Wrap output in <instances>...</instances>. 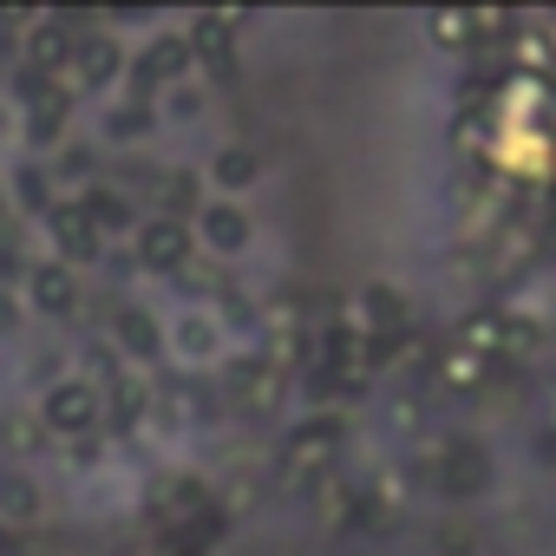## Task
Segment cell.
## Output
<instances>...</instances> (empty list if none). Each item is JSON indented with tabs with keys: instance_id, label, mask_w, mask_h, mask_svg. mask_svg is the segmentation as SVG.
I'll return each instance as SVG.
<instances>
[{
	"instance_id": "1",
	"label": "cell",
	"mask_w": 556,
	"mask_h": 556,
	"mask_svg": "<svg viewBox=\"0 0 556 556\" xmlns=\"http://www.w3.org/2000/svg\"><path fill=\"white\" fill-rule=\"evenodd\" d=\"M341 439H348V419H341V413L295 419V426H289V439H282V484H302V478L328 471V465H334V452H341Z\"/></svg>"
},
{
	"instance_id": "2",
	"label": "cell",
	"mask_w": 556,
	"mask_h": 556,
	"mask_svg": "<svg viewBox=\"0 0 556 556\" xmlns=\"http://www.w3.org/2000/svg\"><path fill=\"white\" fill-rule=\"evenodd\" d=\"M40 426H47V439H66V445L92 439V432H99V387H92V380H60V387H47Z\"/></svg>"
},
{
	"instance_id": "3",
	"label": "cell",
	"mask_w": 556,
	"mask_h": 556,
	"mask_svg": "<svg viewBox=\"0 0 556 556\" xmlns=\"http://www.w3.org/2000/svg\"><path fill=\"white\" fill-rule=\"evenodd\" d=\"M249 27V14L242 8H210V14H197L190 21V34H184V47H190V66H210V73H229L236 66V34Z\"/></svg>"
},
{
	"instance_id": "4",
	"label": "cell",
	"mask_w": 556,
	"mask_h": 556,
	"mask_svg": "<svg viewBox=\"0 0 556 556\" xmlns=\"http://www.w3.org/2000/svg\"><path fill=\"white\" fill-rule=\"evenodd\" d=\"M190 249H197L190 223L151 216V223H138V249H131V262L151 268V275H184V268H190Z\"/></svg>"
},
{
	"instance_id": "5",
	"label": "cell",
	"mask_w": 556,
	"mask_h": 556,
	"mask_svg": "<svg viewBox=\"0 0 556 556\" xmlns=\"http://www.w3.org/2000/svg\"><path fill=\"white\" fill-rule=\"evenodd\" d=\"M144 419H151V380L131 374V367H112V380H105V393H99V426L131 432V426H144Z\"/></svg>"
},
{
	"instance_id": "6",
	"label": "cell",
	"mask_w": 556,
	"mask_h": 556,
	"mask_svg": "<svg viewBox=\"0 0 556 556\" xmlns=\"http://www.w3.org/2000/svg\"><path fill=\"white\" fill-rule=\"evenodd\" d=\"M66 73H73V86H79V92H105V86L125 73V53H118V40L92 34V40H73V60H66Z\"/></svg>"
},
{
	"instance_id": "7",
	"label": "cell",
	"mask_w": 556,
	"mask_h": 556,
	"mask_svg": "<svg viewBox=\"0 0 556 556\" xmlns=\"http://www.w3.org/2000/svg\"><path fill=\"white\" fill-rule=\"evenodd\" d=\"M47 229H53V242H60V262L73 268V262H99L105 255V236L86 223V210L79 203H53L47 210Z\"/></svg>"
},
{
	"instance_id": "8",
	"label": "cell",
	"mask_w": 556,
	"mask_h": 556,
	"mask_svg": "<svg viewBox=\"0 0 556 556\" xmlns=\"http://www.w3.org/2000/svg\"><path fill=\"white\" fill-rule=\"evenodd\" d=\"M190 73V47H184V34H157L144 53H138V99H151L157 86H177Z\"/></svg>"
},
{
	"instance_id": "9",
	"label": "cell",
	"mask_w": 556,
	"mask_h": 556,
	"mask_svg": "<svg viewBox=\"0 0 556 556\" xmlns=\"http://www.w3.org/2000/svg\"><path fill=\"white\" fill-rule=\"evenodd\" d=\"M354 315H361L367 341H393V334H406V295L387 289V282H367V289L354 295Z\"/></svg>"
},
{
	"instance_id": "10",
	"label": "cell",
	"mask_w": 556,
	"mask_h": 556,
	"mask_svg": "<svg viewBox=\"0 0 556 556\" xmlns=\"http://www.w3.org/2000/svg\"><path fill=\"white\" fill-rule=\"evenodd\" d=\"M439 484H445L452 497L484 491V484H491V458H484V445H471V439L445 445V458H439Z\"/></svg>"
},
{
	"instance_id": "11",
	"label": "cell",
	"mask_w": 556,
	"mask_h": 556,
	"mask_svg": "<svg viewBox=\"0 0 556 556\" xmlns=\"http://www.w3.org/2000/svg\"><path fill=\"white\" fill-rule=\"evenodd\" d=\"M190 236H203L216 255H242V249H249V216H242L236 203H203Z\"/></svg>"
},
{
	"instance_id": "12",
	"label": "cell",
	"mask_w": 556,
	"mask_h": 556,
	"mask_svg": "<svg viewBox=\"0 0 556 556\" xmlns=\"http://www.w3.org/2000/svg\"><path fill=\"white\" fill-rule=\"evenodd\" d=\"M34 308L40 315H73L79 308V282L66 262H34Z\"/></svg>"
},
{
	"instance_id": "13",
	"label": "cell",
	"mask_w": 556,
	"mask_h": 556,
	"mask_svg": "<svg viewBox=\"0 0 556 556\" xmlns=\"http://www.w3.org/2000/svg\"><path fill=\"white\" fill-rule=\"evenodd\" d=\"M73 60V40H66V27L60 21H34V40H27V73H40V79H60V66Z\"/></svg>"
},
{
	"instance_id": "14",
	"label": "cell",
	"mask_w": 556,
	"mask_h": 556,
	"mask_svg": "<svg viewBox=\"0 0 556 556\" xmlns=\"http://www.w3.org/2000/svg\"><path fill=\"white\" fill-rule=\"evenodd\" d=\"M112 328H118V348H125L131 361H157V354H164V328H157L144 308H118Z\"/></svg>"
},
{
	"instance_id": "15",
	"label": "cell",
	"mask_w": 556,
	"mask_h": 556,
	"mask_svg": "<svg viewBox=\"0 0 556 556\" xmlns=\"http://www.w3.org/2000/svg\"><path fill=\"white\" fill-rule=\"evenodd\" d=\"M177 354H184V367H210L216 361V315H177Z\"/></svg>"
},
{
	"instance_id": "16",
	"label": "cell",
	"mask_w": 556,
	"mask_h": 556,
	"mask_svg": "<svg viewBox=\"0 0 556 556\" xmlns=\"http://www.w3.org/2000/svg\"><path fill=\"white\" fill-rule=\"evenodd\" d=\"M40 517V491H34V478H21V471H0V523H34Z\"/></svg>"
},
{
	"instance_id": "17",
	"label": "cell",
	"mask_w": 556,
	"mask_h": 556,
	"mask_svg": "<svg viewBox=\"0 0 556 556\" xmlns=\"http://www.w3.org/2000/svg\"><path fill=\"white\" fill-rule=\"evenodd\" d=\"M491 367H497V361H484V354H471V348H452V354L439 361V380H445L452 393H478V387L491 380Z\"/></svg>"
},
{
	"instance_id": "18",
	"label": "cell",
	"mask_w": 556,
	"mask_h": 556,
	"mask_svg": "<svg viewBox=\"0 0 556 556\" xmlns=\"http://www.w3.org/2000/svg\"><path fill=\"white\" fill-rule=\"evenodd\" d=\"M210 177H216L223 190H249V184L262 177V157H255L249 144H229V151H216V157H210Z\"/></svg>"
},
{
	"instance_id": "19",
	"label": "cell",
	"mask_w": 556,
	"mask_h": 556,
	"mask_svg": "<svg viewBox=\"0 0 556 556\" xmlns=\"http://www.w3.org/2000/svg\"><path fill=\"white\" fill-rule=\"evenodd\" d=\"M79 210H86V223H92L99 236H105V229H125V223H131V203H125L118 190H86V203H79Z\"/></svg>"
},
{
	"instance_id": "20",
	"label": "cell",
	"mask_w": 556,
	"mask_h": 556,
	"mask_svg": "<svg viewBox=\"0 0 556 556\" xmlns=\"http://www.w3.org/2000/svg\"><path fill=\"white\" fill-rule=\"evenodd\" d=\"M60 125H66V92L53 86L47 99H34V125H27V131H34V144H53Z\"/></svg>"
},
{
	"instance_id": "21",
	"label": "cell",
	"mask_w": 556,
	"mask_h": 556,
	"mask_svg": "<svg viewBox=\"0 0 556 556\" xmlns=\"http://www.w3.org/2000/svg\"><path fill=\"white\" fill-rule=\"evenodd\" d=\"M164 203H170V210H164L170 223H184V210H203V203H197V177H184V170H177V177L164 184Z\"/></svg>"
},
{
	"instance_id": "22",
	"label": "cell",
	"mask_w": 556,
	"mask_h": 556,
	"mask_svg": "<svg viewBox=\"0 0 556 556\" xmlns=\"http://www.w3.org/2000/svg\"><path fill=\"white\" fill-rule=\"evenodd\" d=\"M105 131H112V138H144V131H151V112H144V105L112 112V118H105Z\"/></svg>"
},
{
	"instance_id": "23",
	"label": "cell",
	"mask_w": 556,
	"mask_h": 556,
	"mask_svg": "<svg viewBox=\"0 0 556 556\" xmlns=\"http://www.w3.org/2000/svg\"><path fill=\"white\" fill-rule=\"evenodd\" d=\"M439 549H445V556H471V549H478V530H471V523H445V530H439Z\"/></svg>"
},
{
	"instance_id": "24",
	"label": "cell",
	"mask_w": 556,
	"mask_h": 556,
	"mask_svg": "<svg viewBox=\"0 0 556 556\" xmlns=\"http://www.w3.org/2000/svg\"><path fill=\"white\" fill-rule=\"evenodd\" d=\"M197 112H203V99H197V92H184V86H177V92H170V118H197Z\"/></svg>"
},
{
	"instance_id": "25",
	"label": "cell",
	"mask_w": 556,
	"mask_h": 556,
	"mask_svg": "<svg viewBox=\"0 0 556 556\" xmlns=\"http://www.w3.org/2000/svg\"><path fill=\"white\" fill-rule=\"evenodd\" d=\"M53 170H66V177H86V170H92V151H79V144H73V151L53 164Z\"/></svg>"
},
{
	"instance_id": "26",
	"label": "cell",
	"mask_w": 556,
	"mask_h": 556,
	"mask_svg": "<svg viewBox=\"0 0 556 556\" xmlns=\"http://www.w3.org/2000/svg\"><path fill=\"white\" fill-rule=\"evenodd\" d=\"M21 321V302H14V289H0V334H8Z\"/></svg>"
},
{
	"instance_id": "27",
	"label": "cell",
	"mask_w": 556,
	"mask_h": 556,
	"mask_svg": "<svg viewBox=\"0 0 556 556\" xmlns=\"http://www.w3.org/2000/svg\"><path fill=\"white\" fill-rule=\"evenodd\" d=\"M543 419H549V439H556V387L543 393Z\"/></svg>"
},
{
	"instance_id": "28",
	"label": "cell",
	"mask_w": 556,
	"mask_h": 556,
	"mask_svg": "<svg viewBox=\"0 0 556 556\" xmlns=\"http://www.w3.org/2000/svg\"><path fill=\"white\" fill-rule=\"evenodd\" d=\"M8 549H14V530H8V523H0V556H8Z\"/></svg>"
},
{
	"instance_id": "29",
	"label": "cell",
	"mask_w": 556,
	"mask_h": 556,
	"mask_svg": "<svg viewBox=\"0 0 556 556\" xmlns=\"http://www.w3.org/2000/svg\"><path fill=\"white\" fill-rule=\"evenodd\" d=\"M0 138H8V118H0Z\"/></svg>"
}]
</instances>
